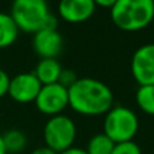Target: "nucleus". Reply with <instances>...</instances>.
Segmentation results:
<instances>
[{
  "label": "nucleus",
  "mask_w": 154,
  "mask_h": 154,
  "mask_svg": "<svg viewBox=\"0 0 154 154\" xmlns=\"http://www.w3.org/2000/svg\"><path fill=\"white\" fill-rule=\"evenodd\" d=\"M69 107L85 116L106 115L114 104V93L103 81L84 77L68 89Z\"/></svg>",
  "instance_id": "1"
},
{
  "label": "nucleus",
  "mask_w": 154,
  "mask_h": 154,
  "mask_svg": "<svg viewBox=\"0 0 154 154\" xmlns=\"http://www.w3.org/2000/svg\"><path fill=\"white\" fill-rule=\"evenodd\" d=\"M10 15L20 31L35 34L45 27H57L46 0H14Z\"/></svg>",
  "instance_id": "2"
},
{
  "label": "nucleus",
  "mask_w": 154,
  "mask_h": 154,
  "mask_svg": "<svg viewBox=\"0 0 154 154\" xmlns=\"http://www.w3.org/2000/svg\"><path fill=\"white\" fill-rule=\"evenodd\" d=\"M111 19L123 31L143 30L154 19V3L152 0H118L111 8Z\"/></svg>",
  "instance_id": "3"
},
{
  "label": "nucleus",
  "mask_w": 154,
  "mask_h": 154,
  "mask_svg": "<svg viewBox=\"0 0 154 154\" xmlns=\"http://www.w3.org/2000/svg\"><path fill=\"white\" fill-rule=\"evenodd\" d=\"M139 128L138 116L133 109L123 106L112 107L104 118L103 133L114 143L133 141Z\"/></svg>",
  "instance_id": "4"
},
{
  "label": "nucleus",
  "mask_w": 154,
  "mask_h": 154,
  "mask_svg": "<svg viewBox=\"0 0 154 154\" xmlns=\"http://www.w3.org/2000/svg\"><path fill=\"white\" fill-rule=\"evenodd\" d=\"M76 134L77 128L75 122L69 116L62 114L51 116L43 127L45 145L56 153H61L72 147L75 143Z\"/></svg>",
  "instance_id": "5"
},
{
  "label": "nucleus",
  "mask_w": 154,
  "mask_h": 154,
  "mask_svg": "<svg viewBox=\"0 0 154 154\" xmlns=\"http://www.w3.org/2000/svg\"><path fill=\"white\" fill-rule=\"evenodd\" d=\"M34 103L38 111L45 115H49L50 118L60 115L69 106L68 89L58 82L42 85Z\"/></svg>",
  "instance_id": "6"
},
{
  "label": "nucleus",
  "mask_w": 154,
  "mask_h": 154,
  "mask_svg": "<svg viewBox=\"0 0 154 154\" xmlns=\"http://www.w3.org/2000/svg\"><path fill=\"white\" fill-rule=\"evenodd\" d=\"M131 75L139 87L154 85V43L143 45L134 51Z\"/></svg>",
  "instance_id": "7"
},
{
  "label": "nucleus",
  "mask_w": 154,
  "mask_h": 154,
  "mask_svg": "<svg viewBox=\"0 0 154 154\" xmlns=\"http://www.w3.org/2000/svg\"><path fill=\"white\" fill-rule=\"evenodd\" d=\"M41 88L42 84L34 75V72H24L14 76L10 80L7 95H10V97L16 103L26 104L35 101Z\"/></svg>",
  "instance_id": "8"
},
{
  "label": "nucleus",
  "mask_w": 154,
  "mask_h": 154,
  "mask_svg": "<svg viewBox=\"0 0 154 154\" xmlns=\"http://www.w3.org/2000/svg\"><path fill=\"white\" fill-rule=\"evenodd\" d=\"M32 48L41 60L57 58L64 48V39L57 27H45L34 34Z\"/></svg>",
  "instance_id": "9"
},
{
  "label": "nucleus",
  "mask_w": 154,
  "mask_h": 154,
  "mask_svg": "<svg viewBox=\"0 0 154 154\" xmlns=\"http://www.w3.org/2000/svg\"><path fill=\"white\" fill-rule=\"evenodd\" d=\"M96 4L93 0H60L58 14L68 23H82L92 18Z\"/></svg>",
  "instance_id": "10"
},
{
  "label": "nucleus",
  "mask_w": 154,
  "mask_h": 154,
  "mask_svg": "<svg viewBox=\"0 0 154 154\" xmlns=\"http://www.w3.org/2000/svg\"><path fill=\"white\" fill-rule=\"evenodd\" d=\"M62 72V66L57 58H42L39 60L37 68L34 70V75L39 80L42 85H49L58 82L60 75Z\"/></svg>",
  "instance_id": "11"
},
{
  "label": "nucleus",
  "mask_w": 154,
  "mask_h": 154,
  "mask_svg": "<svg viewBox=\"0 0 154 154\" xmlns=\"http://www.w3.org/2000/svg\"><path fill=\"white\" fill-rule=\"evenodd\" d=\"M20 30L10 14L0 12V49H5L14 45L18 39Z\"/></svg>",
  "instance_id": "12"
},
{
  "label": "nucleus",
  "mask_w": 154,
  "mask_h": 154,
  "mask_svg": "<svg viewBox=\"0 0 154 154\" xmlns=\"http://www.w3.org/2000/svg\"><path fill=\"white\" fill-rule=\"evenodd\" d=\"M5 152L7 154H18L22 153L27 146V138L20 130H10L3 134Z\"/></svg>",
  "instance_id": "13"
},
{
  "label": "nucleus",
  "mask_w": 154,
  "mask_h": 154,
  "mask_svg": "<svg viewBox=\"0 0 154 154\" xmlns=\"http://www.w3.org/2000/svg\"><path fill=\"white\" fill-rule=\"evenodd\" d=\"M115 143L104 133L96 134L89 139L85 152L87 154H111Z\"/></svg>",
  "instance_id": "14"
},
{
  "label": "nucleus",
  "mask_w": 154,
  "mask_h": 154,
  "mask_svg": "<svg viewBox=\"0 0 154 154\" xmlns=\"http://www.w3.org/2000/svg\"><path fill=\"white\" fill-rule=\"evenodd\" d=\"M135 100L138 107L147 115L154 116V85H143L137 91Z\"/></svg>",
  "instance_id": "15"
},
{
  "label": "nucleus",
  "mask_w": 154,
  "mask_h": 154,
  "mask_svg": "<svg viewBox=\"0 0 154 154\" xmlns=\"http://www.w3.org/2000/svg\"><path fill=\"white\" fill-rule=\"evenodd\" d=\"M111 154H142L141 147L134 141L122 142V143H115L114 150Z\"/></svg>",
  "instance_id": "16"
},
{
  "label": "nucleus",
  "mask_w": 154,
  "mask_h": 154,
  "mask_svg": "<svg viewBox=\"0 0 154 154\" xmlns=\"http://www.w3.org/2000/svg\"><path fill=\"white\" fill-rule=\"evenodd\" d=\"M77 80H79V77L76 76V73L73 72V70L62 69L61 75H60V79H58V84H61L62 87H65L66 89H69Z\"/></svg>",
  "instance_id": "17"
},
{
  "label": "nucleus",
  "mask_w": 154,
  "mask_h": 154,
  "mask_svg": "<svg viewBox=\"0 0 154 154\" xmlns=\"http://www.w3.org/2000/svg\"><path fill=\"white\" fill-rule=\"evenodd\" d=\"M10 76L5 70L0 69V97L5 96L8 93V87H10Z\"/></svg>",
  "instance_id": "18"
},
{
  "label": "nucleus",
  "mask_w": 154,
  "mask_h": 154,
  "mask_svg": "<svg viewBox=\"0 0 154 154\" xmlns=\"http://www.w3.org/2000/svg\"><path fill=\"white\" fill-rule=\"evenodd\" d=\"M118 0H93V3L96 4V7H103V8H109L111 10L112 7L115 5V3H116Z\"/></svg>",
  "instance_id": "19"
},
{
  "label": "nucleus",
  "mask_w": 154,
  "mask_h": 154,
  "mask_svg": "<svg viewBox=\"0 0 154 154\" xmlns=\"http://www.w3.org/2000/svg\"><path fill=\"white\" fill-rule=\"evenodd\" d=\"M31 154H58V153H56L54 150H51L50 147H48L45 145V146H39L37 149H34L31 152Z\"/></svg>",
  "instance_id": "20"
},
{
  "label": "nucleus",
  "mask_w": 154,
  "mask_h": 154,
  "mask_svg": "<svg viewBox=\"0 0 154 154\" xmlns=\"http://www.w3.org/2000/svg\"><path fill=\"white\" fill-rule=\"evenodd\" d=\"M58 154H87V152H85V149H80V147H69V149L64 150V152L58 153Z\"/></svg>",
  "instance_id": "21"
},
{
  "label": "nucleus",
  "mask_w": 154,
  "mask_h": 154,
  "mask_svg": "<svg viewBox=\"0 0 154 154\" xmlns=\"http://www.w3.org/2000/svg\"><path fill=\"white\" fill-rule=\"evenodd\" d=\"M0 154H7L4 146V141H3V134H0Z\"/></svg>",
  "instance_id": "22"
},
{
  "label": "nucleus",
  "mask_w": 154,
  "mask_h": 154,
  "mask_svg": "<svg viewBox=\"0 0 154 154\" xmlns=\"http://www.w3.org/2000/svg\"><path fill=\"white\" fill-rule=\"evenodd\" d=\"M152 2H153V3H154V0H152Z\"/></svg>",
  "instance_id": "23"
}]
</instances>
